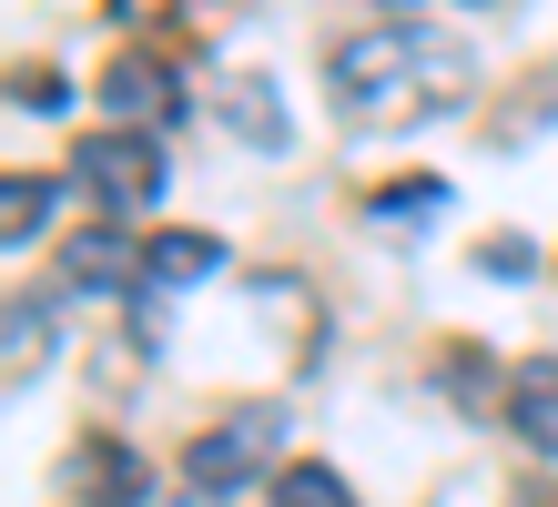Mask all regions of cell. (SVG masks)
I'll return each mask as SVG.
<instances>
[{
  "label": "cell",
  "mask_w": 558,
  "mask_h": 507,
  "mask_svg": "<svg viewBox=\"0 0 558 507\" xmlns=\"http://www.w3.org/2000/svg\"><path fill=\"white\" fill-rule=\"evenodd\" d=\"M468 82H477L468 51L426 21H376L355 41H336V61H325V92H336V112L355 132H407L426 112H447V101H468Z\"/></svg>",
  "instance_id": "obj_1"
},
{
  "label": "cell",
  "mask_w": 558,
  "mask_h": 507,
  "mask_svg": "<svg viewBox=\"0 0 558 507\" xmlns=\"http://www.w3.org/2000/svg\"><path fill=\"white\" fill-rule=\"evenodd\" d=\"M254 478H284V406H234V417H214L204 436L183 447V487L193 497H234Z\"/></svg>",
  "instance_id": "obj_2"
},
{
  "label": "cell",
  "mask_w": 558,
  "mask_h": 507,
  "mask_svg": "<svg viewBox=\"0 0 558 507\" xmlns=\"http://www.w3.org/2000/svg\"><path fill=\"white\" fill-rule=\"evenodd\" d=\"M72 183L102 203V214L133 224V214H153V193H162V143H153V132H122V122H112V132H82Z\"/></svg>",
  "instance_id": "obj_3"
},
{
  "label": "cell",
  "mask_w": 558,
  "mask_h": 507,
  "mask_svg": "<svg viewBox=\"0 0 558 507\" xmlns=\"http://www.w3.org/2000/svg\"><path fill=\"white\" fill-rule=\"evenodd\" d=\"M51 275H61V294H82V304H112L122 285L143 294V244H133V224H122V214L72 224V233H61V254H51Z\"/></svg>",
  "instance_id": "obj_4"
},
{
  "label": "cell",
  "mask_w": 558,
  "mask_h": 507,
  "mask_svg": "<svg viewBox=\"0 0 558 507\" xmlns=\"http://www.w3.org/2000/svg\"><path fill=\"white\" fill-rule=\"evenodd\" d=\"M102 112H112L122 132H173V122H183V82L162 72V51H112Z\"/></svg>",
  "instance_id": "obj_5"
},
{
  "label": "cell",
  "mask_w": 558,
  "mask_h": 507,
  "mask_svg": "<svg viewBox=\"0 0 558 507\" xmlns=\"http://www.w3.org/2000/svg\"><path fill=\"white\" fill-rule=\"evenodd\" d=\"M214 275H223V233L173 224V233L143 244V294H193V285H214Z\"/></svg>",
  "instance_id": "obj_6"
},
{
  "label": "cell",
  "mask_w": 558,
  "mask_h": 507,
  "mask_svg": "<svg viewBox=\"0 0 558 507\" xmlns=\"http://www.w3.org/2000/svg\"><path fill=\"white\" fill-rule=\"evenodd\" d=\"M204 101H214L223 122H234V143H254V153H284V143H294V122H284V92H275V82H254V72H223Z\"/></svg>",
  "instance_id": "obj_7"
},
{
  "label": "cell",
  "mask_w": 558,
  "mask_h": 507,
  "mask_svg": "<svg viewBox=\"0 0 558 507\" xmlns=\"http://www.w3.org/2000/svg\"><path fill=\"white\" fill-rule=\"evenodd\" d=\"M508 426L529 436V457H558V355L508 365Z\"/></svg>",
  "instance_id": "obj_8"
},
{
  "label": "cell",
  "mask_w": 558,
  "mask_h": 507,
  "mask_svg": "<svg viewBox=\"0 0 558 507\" xmlns=\"http://www.w3.org/2000/svg\"><path fill=\"white\" fill-rule=\"evenodd\" d=\"M72 497H82V507H143V457H133V447H112V436H82V457H72Z\"/></svg>",
  "instance_id": "obj_9"
},
{
  "label": "cell",
  "mask_w": 558,
  "mask_h": 507,
  "mask_svg": "<svg viewBox=\"0 0 558 507\" xmlns=\"http://www.w3.org/2000/svg\"><path fill=\"white\" fill-rule=\"evenodd\" d=\"M41 365H51V315H41V294H11L0 304V376L31 386Z\"/></svg>",
  "instance_id": "obj_10"
},
{
  "label": "cell",
  "mask_w": 558,
  "mask_h": 507,
  "mask_svg": "<svg viewBox=\"0 0 558 507\" xmlns=\"http://www.w3.org/2000/svg\"><path fill=\"white\" fill-rule=\"evenodd\" d=\"M51 203H61V183H51V173H11V183H0V244L21 254L31 233L51 224Z\"/></svg>",
  "instance_id": "obj_11"
},
{
  "label": "cell",
  "mask_w": 558,
  "mask_h": 507,
  "mask_svg": "<svg viewBox=\"0 0 558 507\" xmlns=\"http://www.w3.org/2000/svg\"><path fill=\"white\" fill-rule=\"evenodd\" d=\"M366 214H376L386 233H416L426 214H447V183H437V173H407V183H376V193H366Z\"/></svg>",
  "instance_id": "obj_12"
},
{
  "label": "cell",
  "mask_w": 558,
  "mask_h": 507,
  "mask_svg": "<svg viewBox=\"0 0 558 507\" xmlns=\"http://www.w3.org/2000/svg\"><path fill=\"white\" fill-rule=\"evenodd\" d=\"M275 507H355V487H345L325 457H284V478H275Z\"/></svg>",
  "instance_id": "obj_13"
},
{
  "label": "cell",
  "mask_w": 558,
  "mask_h": 507,
  "mask_svg": "<svg viewBox=\"0 0 558 507\" xmlns=\"http://www.w3.org/2000/svg\"><path fill=\"white\" fill-rule=\"evenodd\" d=\"M11 101H21V112H61L72 82H61V72H11Z\"/></svg>",
  "instance_id": "obj_14"
},
{
  "label": "cell",
  "mask_w": 558,
  "mask_h": 507,
  "mask_svg": "<svg viewBox=\"0 0 558 507\" xmlns=\"http://www.w3.org/2000/svg\"><path fill=\"white\" fill-rule=\"evenodd\" d=\"M447 386H457V406H487V355L477 346H447Z\"/></svg>",
  "instance_id": "obj_15"
},
{
  "label": "cell",
  "mask_w": 558,
  "mask_h": 507,
  "mask_svg": "<svg viewBox=\"0 0 558 507\" xmlns=\"http://www.w3.org/2000/svg\"><path fill=\"white\" fill-rule=\"evenodd\" d=\"M102 11H112V21H122V31H153V21H162V11H173V0H102Z\"/></svg>",
  "instance_id": "obj_16"
}]
</instances>
